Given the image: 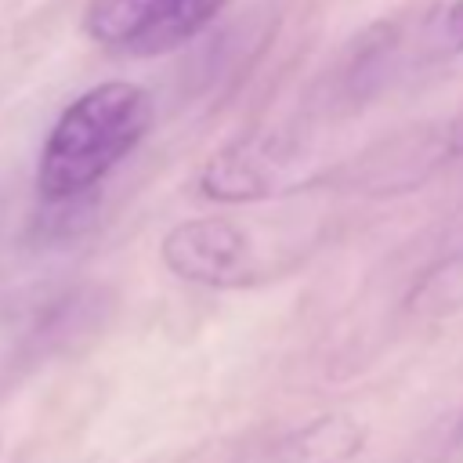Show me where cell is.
Listing matches in <instances>:
<instances>
[{
    "label": "cell",
    "instance_id": "1",
    "mask_svg": "<svg viewBox=\"0 0 463 463\" xmlns=\"http://www.w3.org/2000/svg\"><path fill=\"white\" fill-rule=\"evenodd\" d=\"M152 98L130 80H109L83 90L54 119L40 163L36 192L51 206H65L94 192L148 134Z\"/></svg>",
    "mask_w": 463,
    "mask_h": 463
},
{
    "label": "cell",
    "instance_id": "2",
    "mask_svg": "<svg viewBox=\"0 0 463 463\" xmlns=\"http://www.w3.org/2000/svg\"><path fill=\"white\" fill-rule=\"evenodd\" d=\"M159 257L177 279L210 289H242L260 279L253 239L224 217H195L174 224L159 242Z\"/></svg>",
    "mask_w": 463,
    "mask_h": 463
},
{
    "label": "cell",
    "instance_id": "3",
    "mask_svg": "<svg viewBox=\"0 0 463 463\" xmlns=\"http://www.w3.org/2000/svg\"><path fill=\"white\" fill-rule=\"evenodd\" d=\"M289 174V152L271 134H250L228 141L199 174V192L217 203H250L279 192Z\"/></svg>",
    "mask_w": 463,
    "mask_h": 463
},
{
    "label": "cell",
    "instance_id": "4",
    "mask_svg": "<svg viewBox=\"0 0 463 463\" xmlns=\"http://www.w3.org/2000/svg\"><path fill=\"white\" fill-rule=\"evenodd\" d=\"M228 0H148L145 22L130 40V54H166L199 36Z\"/></svg>",
    "mask_w": 463,
    "mask_h": 463
},
{
    "label": "cell",
    "instance_id": "5",
    "mask_svg": "<svg viewBox=\"0 0 463 463\" xmlns=\"http://www.w3.org/2000/svg\"><path fill=\"white\" fill-rule=\"evenodd\" d=\"M365 427L354 416H318L304 423L297 434H289L286 456L289 463H347L362 452Z\"/></svg>",
    "mask_w": 463,
    "mask_h": 463
},
{
    "label": "cell",
    "instance_id": "6",
    "mask_svg": "<svg viewBox=\"0 0 463 463\" xmlns=\"http://www.w3.org/2000/svg\"><path fill=\"white\" fill-rule=\"evenodd\" d=\"M145 11L148 0H90L83 14V29L90 40L127 51L145 22Z\"/></svg>",
    "mask_w": 463,
    "mask_h": 463
},
{
    "label": "cell",
    "instance_id": "7",
    "mask_svg": "<svg viewBox=\"0 0 463 463\" xmlns=\"http://www.w3.org/2000/svg\"><path fill=\"white\" fill-rule=\"evenodd\" d=\"M438 51L441 54H463V0H452L441 11V22H438Z\"/></svg>",
    "mask_w": 463,
    "mask_h": 463
},
{
    "label": "cell",
    "instance_id": "8",
    "mask_svg": "<svg viewBox=\"0 0 463 463\" xmlns=\"http://www.w3.org/2000/svg\"><path fill=\"white\" fill-rule=\"evenodd\" d=\"M445 253H449V260H459V257H463V210H459L456 228H452V235H449V242H445Z\"/></svg>",
    "mask_w": 463,
    "mask_h": 463
},
{
    "label": "cell",
    "instance_id": "9",
    "mask_svg": "<svg viewBox=\"0 0 463 463\" xmlns=\"http://www.w3.org/2000/svg\"><path fill=\"white\" fill-rule=\"evenodd\" d=\"M445 152L449 156H463V116L445 130Z\"/></svg>",
    "mask_w": 463,
    "mask_h": 463
},
{
    "label": "cell",
    "instance_id": "10",
    "mask_svg": "<svg viewBox=\"0 0 463 463\" xmlns=\"http://www.w3.org/2000/svg\"><path fill=\"white\" fill-rule=\"evenodd\" d=\"M456 438H463V420H459V427H456Z\"/></svg>",
    "mask_w": 463,
    "mask_h": 463
}]
</instances>
